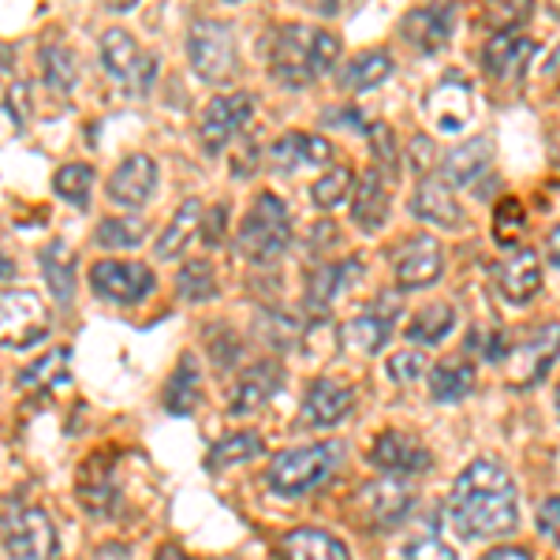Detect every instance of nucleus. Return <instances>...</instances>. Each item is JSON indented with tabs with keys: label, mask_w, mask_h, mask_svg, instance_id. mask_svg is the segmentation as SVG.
Here are the masks:
<instances>
[{
	"label": "nucleus",
	"mask_w": 560,
	"mask_h": 560,
	"mask_svg": "<svg viewBox=\"0 0 560 560\" xmlns=\"http://www.w3.org/2000/svg\"><path fill=\"white\" fill-rule=\"evenodd\" d=\"M359 258H348V261H337V266H322L318 273H311V284H306V303L311 306H329L337 300L340 292H345V284L351 277H355Z\"/></svg>",
	"instance_id": "f704fd0d"
},
{
	"label": "nucleus",
	"mask_w": 560,
	"mask_h": 560,
	"mask_svg": "<svg viewBox=\"0 0 560 560\" xmlns=\"http://www.w3.org/2000/svg\"><path fill=\"white\" fill-rule=\"evenodd\" d=\"M337 57H340L337 34L314 31V26H284L273 38L269 65H273V75L284 86H306L337 65Z\"/></svg>",
	"instance_id": "f03ea898"
},
{
	"label": "nucleus",
	"mask_w": 560,
	"mask_h": 560,
	"mask_svg": "<svg viewBox=\"0 0 560 560\" xmlns=\"http://www.w3.org/2000/svg\"><path fill=\"white\" fill-rule=\"evenodd\" d=\"M453 20H456L453 4H427L404 15L400 31H404V38L411 45H419L422 52H438L441 45H448V38H453Z\"/></svg>",
	"instance_id": "5701e85b"
},
{
	"label": "nucleus",
	"mask_w": 560,
	"mask_h": 560,
	"mask_svg": "<svg viewBox=\"0 0 560 560\" xmlns=\"http://www.w3.org/2000/svg\"><path fill=\"white\" fill-rule=\"evenodd\" d=\"M261 453V438L258 433H232V438L217 441L210 459H206V467L210 471H224L229 464H240V459H250Z\"/></svg>",
	"instance_id": "58836bf2"
},
{
	"label": "nucleus",
	"mask_w": 560,
	"mask_h": 560,
	"mask_svg": "<svg viewBox=\"0 0 560 560\" xmlns=\"http://www.w3.org/2000/svg\"><path fill=\"white\" fill-rule=\"evenodd\" d=\"M158 560H191L184 553V549L176 546V541H165V546H161V553H158Z\"/></svg>",
	"instance_id": "864d4df0"
},
{
	"label": "nucleus",
	"mask_w": 560,
	"mask_h": 560,
	"mask_svg": "<svg viewBox=\"0 0 560 560\" xmlns=\"http://www.w3.org/2000/svg\"><path fill=\"white\" fill-rule=\"evenodd\" d=\"M475 377L478 374L467 359H441V363L430 370V396L438 404H459L471 396Z\"/></svg>",
	"instance_id": "cd10ccee"
},
{
	"label": "nucleus",
	"mask_w": 560,
	"mask_h": 560,
	"mask_svg": "<svg viewBox=\"0 0 560 560\" xmlns=\"http://www.w3.org/2000/svg\"><path fill=\"white\" fill-rule=\"evenodd\" d=\"M351 191V168L348 165H332L329 173L314 179L311 187V198L318 210H332V206L345 202V195Z\"/></svg>",
	"instance_id": "ea45409f"
},
{
	"label": "nucleus",
	"mask_w": 560,
	"mask_h": 560,
	"mask_svg": "<svg viewBox=\"0 0 560 560\" xmlns=\"http://www.w3.org/2000/svg\"><path fill=\"white\" fill-rule=\"evenodd\" d=\"M250 113H255V97L243 94V90H240V94L213 97V102L206 105V113H202V124H198L202 147L210 150V153L224 150L243 131V124L250 120Z\"/></svg>",
	"instance_id": "9d476101"
},
{
	"label": "nucleus",
	"mask_w": 560,
	"mask_h": 560,
	"mask_svg": "<svg viewBox=\"0 0 560 560\" xmlns=\"http://www.w3.org/2000/svg\"><path fill=\"white\" fill-rule=\"evenodd\" d=\"M90 284L108 303H135L153 288V277L139 261H97L90 269Z\"/></svg>",
	"instance_id": "4468645a"
},
{
	"label": "nucleus",
	"mask_w": 560,
	"mask_h": 560,
	"mask_svg": "<svg viewBox=\"0 0 560 560\" xmlns=\"http://www.w3.org/2000/svg\"><path fill=\"white\" fill-rule=\"evenodd\" d=\"M4 549L12 560H52L57 530L42 509H15L4 516Z\"/></svg>",
	"instance_id": "1a4fd4ad"
},
{
	"label": "nucleus",
	"mask_w": 560,
	"mask_h": 560,
	"mask_svg": "<svg viewBox=\"0 0 560 560\" xmlns=\"http://www.w3.org/2000/svg\"><path fill=\"white\" fill-rule=\"evenodd\" d=\"M393 322H396V314H385L374 306V311L351 318L340 337H345V345L351 351H359V355H374V351H382L385 340L393 337Z\"/></svg>",
	"instance_id": "c85d7f7f"
},
{
	"label": "nucleus",
	"mask_w": 560,
	"mask_h": 560,
	"mask_svg": "<svg viewBox=\"0 0 560 560\" xmlns=\"http://www.w3.org/2000/svg\"><path fill=\"white\" fill-rule=\"evenodd\" d=\"M4 277H12V261L0 255V280H4Z\"/></svg>",
	"instance_id": "6e6d98bb"
},
{
	"label": "nucleus",
	"mask_w": 560,
	"mask_h": 560,
	"mask_svg": "<svg viewBox=\"0 0 560 560\" xmlns=\"http://www.w3.org/2000/svg\"><path fill=\"white\" fill-rule=\"evenodd\" d=\"M549 71H553V75H560V45H557L553 57H549Z\"/></svg>",
	"instance_id": "4d7b16f0"
},
{
	"label": "nucleus",
	"mask_w": 560,
	"mask_h": 560,
	"mask_svg": "<svg viewBox=\"0 0 560 560\" xmlns=\"http://www.w3.org/2000/svg\"><path fill=\"white\" fill-rule=\"evenodd\" d=\"M408 560H459L456 549L441 538H419L408 546Z\"/></svg>",
	"instance_id": "09e8293b"
},
{
	"label": "nucleus",
	"mask_w": 560,
	"mask_h": 560,
	"mask_svg": "<svg viewBox=\"0 0 560 560\" xmlns=\"http://www.w3.org/2000/svg\"><path fill=\"white\" fill-rule=\"evenodd\" d=\"M79 504L86 509V516H113L116 509V467H113V456H94L83 464V471H79Z\"/></svg>",
	"instance_id": "aec40b11"
},
{
	"label": "nucleus",
	"mask_w": 560,
	"mask_h": 560,
	"mask_svg": "<svg viewBox=\"0 0 560 560\" xmlns=\"http://www.w3.org/2000/svg\"><path fill=\"white\" fill-rule=\"evenodd\" d=\"M176 288H179V295H184L187 303H206V300H210V295L217 292L210 261H187V266L179 269V277H176Z\"/></svg>",
	"instance_id": "a19ab883"
},
{
	"label": "nucleus",
	"mask_w": 560,
	"mask_h": 560,
	"mask_svg": "<svg viewBox=\"0 0 560 560\" xmlns=\"http://www.w3.org/2000/svg\"><path fill=\"white\" fill-rule=\"evenodd\" d=\"M370 464L382 467V471L393 478H415V475L430 471L433 456L427 453V445H422L419 438H411V433L385 430L382 438L374 441V448H370Z\"/></svg>",
	"instance_id": "9b49d317"
},
{
	"label": "nucleus",
	"mask_w": 560,
	"mask_h": 560,
	"mask_svg": "<svg viewBox=\"0 0 560 560\" xmlns=\"http://www.w3.org/2000/svg\"><path fill=\"white\" fill-rule=\"evenodd\" d=\"M538 535L549 541L553 549H560V497H546L538 504V516H535Z\"/></svg>",
	"instance_id": "49530a36"
},
{
	"label": "nucleus",
	"mask_w": 560,
	"mask_h": 560,
	"mask_svg": "<svg viewBox=\"0 0 560 560\" xmlns=\"http://www.w3.org/2000/svg\"><path fill=\"white\" fill-rule=\"evenodd\" d=\"M102 65L131 97H147L153 79H158V60L135 45L128 31H105L102 34Z\"/></svg>",
	"instance_id": "0eeeda50"
},
{
	"label": "nucleus",
	"mask_w": 560,
	"mask_h": 560,
	"mask_svg": "<svg viewBox=\"0 0 560 560\" xmlns=\"http://www.w3.org/2000/svg\"><path fill=\"white\" fill-rule=\"evenodd\" d=\"M560 355V322H546L530 329L516 348L509 351V385L535 388L549 374L553 359Z\"/></svg>",
	"instance_id": "6e6552de"
},
{
	"label": "nucleus",
	"mask_w": 560,
	"mask_h": 560,
	"mask_svg": "<svg viewBox=\"0 0 560 560\" xmlns=\"http://www.w3.org/2000/svg\"><path fill=\"white\" fill-rule=\"evenodd\" d=\"M535 52H538V45L530 38H523V34H493V38L482 45V68L490 71L497 83H516L530 60H535Z\"/></svg>",
	"instance_id": "a211bd4d"
},
{
	"label": "nucleus",
	"mask_w": 560,
	"mask_h": 560,
	"mask_svg": "<svg viewBox=\"0 0 560 560\" xmlns=\"http://www.w3.org/2000/svg\"><path fill=\"white\" fill-rule=\"evenodd\" d=\"M441 243L433 236H411L393 250V269L400 288H430L441 280Z\"/></svg>",
	"instance_id": "f8f14e48"
},
{
	"label": "nucleus",
	"mask_w": 560,
	"mask_h": 560,
	"mask_svg": "<svg viewBox=\"0 0 560 560\" xmlns=\"http://www.w3.org/2000/svg\"><path fill=\"white\" fill-rule=\"evenodd\" d=\"M90 184H94V168L90 165H65L57 173V179H52V191L60 198H68V202L83 206L90 198Z\"/></svg>",
	"instance_id": "37998d69"
},
{
	"label": "nucleus",
	"mask_w": 560,
	"mask_h": 560,
	"mask_svg": "<svg viewBox=\"0 0 560 560\" xmlns=\"http://www.w3.org/2000/svg\"><path fill=\"white\" fill-rule=\"evenodd\" d=\"M486 168H490V139H467L441 158V184H445L448 191L471 187L478 184V176H482Z\"/></svg>",
	"instance_id": "b1692460"
},
{
	"label": "nucleus",
	"mask_w": 560,
	"mask_h": 560,
	"mask_svg": "<svg viewBox=\"0 0 560 560\" xmlns=\"http://www.w3.org/2000/svg\"><path fill=\"white\" fill-rule=\"evenodd\" d=\"M415 217H422V221L430 224H441V229H456L459 221H464V210H459V202L453 198V191H448L441 179L427 176L419 184V191H415V202H411Z\"/></svg>",
	"instance_id": "a878e982"
},
{
	"label": "nucleus",
	"mask_w": 560,
	"mask_h": 560,
	"mask_svg": "<svg viewBox=\"0 0 560 560\" xmlns=\"http://www.w3.org/2000/svg\"><path fill=\"white\" fill-rule=\"evenodd\" d=\"M448 520L459 538H501L516 530V482L497 459L482 456L464 467L448 493Z\"/></svg>",
	"instance_id": "f257e3e1"
},
{
	"label": "nucleus",
	"mask_w": 560,
	"mask_h": 560,
	"mask_svg": "<svg viewBox=\"0 0 560 560\" xmlns=\"http://www.w3.org/2000/svg\"><path fill=\"white\" fill-rule=\"evenodd\" d=\"M187 60L206 83H229L236 71V34L221 20H195L187 34Z\"/></svg>",
	"instance_id": "39448f33"
},
{
	"label": "nucleus",
	"mask_w": 560,
	"mask_h": 560,
	"mask_svg": "<svg viewBox=\"0 0 560 560\" xmlns=\"http://www.w3.org/2000/svg\"><path fill=\"white\" fill-rule=\"evenodd\" d=\"M388 202H393V195H388L385 173L382 168H366L363 179H359L355 202H351V221L363 232H377L388 221Z\"/></svg>",
	"instance_id": "393cba45"
},
{
	"label": "nucleus",
	"mask_w": 560,
	"mask_h": 560,
	"mask_svg": "<svg viewBox=\"0 0 560 560\" xmlns=\"http://www.w3.org/2000/svg\"><path fill=\"white\" fill-rule=\"evenodd\" d=\"M42 273H45V284H49L52 300L57 303H71L75 295V250L68 243H49L42 250Z\"/></svg>",
	"instance_id": "c756f323"
},
{
	"label": "nucleus",
	"mask_w": 560,
	"mask_h": 560,
	"mask_svg": "<svg viewBox=\"0 0 560 560\" xmlns=\"http://www.w3.org/2000/svg\"><path fill=\"white\" fill-rule=\"evenodd\" d=\"M280 557L284 560H351L345 541L314 527H300V530H292V535H284Z\"/></svg>",
	"instance_id": "bb28decb"
},
{
	"label": "nucleus",
	"mask_w": 560,
	"mask_h": 560,
	"mask_svg": "<svg viewBox=\"0 0 560 560\" xmlns=\"http://www.w3.org/2000/svg\"><path fill=\"white\" fill-rule=\"evenodd\" d=\"M523 224H527V213H523V202L520 198H501L497 202V213H493V236L501 247H516Z\"/></svg>",
	"instance_id": "79ce46f5"
},
{
	"label": "nucleus",
	"mask_w": 560,
	"mask_h": 560,
	"mask_svg": "<svg viewBox=\"0 0 560 560\" xmlns=\"http://www.w3.org/2000/svg\"><path fill=\"white\" fill-rule=\"evenodd\" d=\"M198 224H202V202H198V198H187V202L176 210L173 224H168V229L161 232V240H158V258H161V261H173V258L184 255V250L191 247Z\"/></svg>",
	"instance_id": "7c9ffc66"
},
{
	"label": "nucleus",
	"mask_w": 560,
	"mask_h": 560,
	"mask_svg": "<svg viewBox=\"0 0 560 560\" xmlns=\"http://www.w3.org/2000/svg\"><path fill=\"white\" fill-rule=\"evenodd\" d=\"M370 147H374L377 153V165L374 168H388V176H393V168H396V139H393V131L385 128V124H374L370 128Z\"/></svg>",
	"instance_id": "de8ad7c7"
},
{
	"label": "nucleus",
	"mask_w": 560,
	"mask_h": 560,
	"mask_svg": "<svg viewBox=\"0 0 560 560\" xmlns=\"http://www.w3.org/2000/svg\"><path fill=\"white\" fill-rule=\"evenodd\" d=\"M351 408H355V388L337 377H318L303 396L300 422L303 427H337Z\"/></svg>",
	"instance_id": "dca6fc26"
},
{
	"label": "nucleus",
	"mask_w": 560,
	"mask_h": 560,
	"mask_svg": "<svg viewBox=\"0 0 560 560\" xmlns=\"http://www.w3.org/2000/svg\"><path fill=\"white\" fill-rule=\"evenodd\" d=\"M142 236H147V221L142 217H108V221L97 224V247L116 250V247H139Z\"/></svg>",
	"instance_id": "e433bc0d"
},
{
	"label": "nucleus",
	"mask_w": 560,
	"mask_h": 560,
	"mask_svg": "<svg viewBox=\"0 0 560 560\" xmlns=\"http://www.w3.org/2000/svg\"><path fill=\"white\" fill-rule=\"evenodd\" d=\"M153 184H158V165H153L150 153H131L128 161H120L113 176H108V198L116 206H147V198L153 195Z\"/></svg>",
	"instance_id": "412c9836"
},
{
	"label": "nucleus",
	"mask_w": 560,
	"mask_h": 560,
	"mask_svg": "<svg viewBox=\"0 0 560 560\" xmlns=\"http://www.w3.org/2000/svg\"><path fill=\"white\" fill-rule=\"evenodd\" d=\"M388 75H393V57L382 49H370V52H359V57L345 68L340 86H345L348 94H366V90L382 86Z\"/></svg>",
	"instance_id": "473e14b6"
},
{
	"label": "nucleus",
	"mask_w": 560,
	"mask_h": 560,
	"mask_svg": "<svg viewBox=\"0 0 560 560\" xmlns=\"http://www.w3.org/2000/svg\"><path fill=\"white\" fill-rule=\"evenodd\" d=\"M198 393H202V374H198L195 355H184L173 374V382L165 388V408L173 415H191L198 404Z\"/></svg>",
	"instance_id": "72a5a7b5"
},
{
	"label": "nucleus",
	"mask_w": 560,
	"mask_h": 560,
	"mask_svg": "<svg viewBox=\"0 0 560 560\" xmlns=\"http://www.w3.org/2000/svg\"><path fill=\"white\" fill-rule=\"evenodd\" d=\"M329 158H332V147L322 139V135H311V131L280 135V139L266 153L269 168H277V173H295V168L329 165Z\"/></svg>",
	"instance_id": "6ab92c4d"
},
{
	"label": "nucleus",
	"mask_w": 560,
	"mask_h": 560,
	"mask_svg": "<svg viewBox=\"0 0 560 560\" xmlns=\"http://www.w3.org/2000/svg\"><path fill=\"white\" fill-rule=\"evenodd\" d=\"M433 139L430 135H415L411 139V165H415V173H419L422 179L430 176V168H433Z\"/></svg>",
	"instance_id": "8fccbe9b"
},
{
	"label": "nucleus",
	"mask_w": 560,
	"mask_h": 560,
	"mask_svg": "<svg viewBox=\"0 0 560 560\" xmlns=\"http://www.w3.org/2000/svg\"><path fill=\"white\" fill-rule=\"evenodd\" d=\"M385 374L393 377L396 385H415L422 374H427V359H422V351H419V348L396 351V355L385 363Z\"/></svg>",
	"instance_id": "c03bdc74"
},
{
	"label": "nucleus",
	"mask_w": 560,
	"mask_h": 560,
	"mask_svg": "<svg viewBox=\"0 0 560 560\" xmlns=\"http://www.w3.org/2000/svg\"><path fill=\"white\" fill-rule=\"evenodd\" d=\"M340 459V445H306V448H284L269 459L266 486L280 497H303L318 490L325 478L332 475Z\"/></svg>",
	"instance_id": "20e7f679"
},
{
	"label": "nucleus",
	"mask_w": 560,
	"mask_h": 560,
	"mask_svg": "<svg viewBox=\"0 0 560 560\" xmlns=\"http://www.w3.org/2000/svg\"><path fill=\"white\" fill-rule=\"evenodd\" d=\"M288 243H292V217H288L284 202L277 195L261 191L247 217L240 221L236 250L250 261H273L284 255Z\"/></svg>",
	"instance_id": "7ed1b4c3"
},
{
	"label": "nucleus",
	"mask_w": 560,
	"mask_h": 560,
	"mask_svg": "<svg viewBox=\"0 0 560 560\" xmlns=\"http://www.w3.org/2000/svg\"><path fill=\"white\" fill-rule=\"evenodd\" d=\"M224 224H229V206H213L210 221H206V243H210V247H217V243H221Z\"/></svg>",
	"instance_id": "3c124183"
},
{
	"label": "nucleus",
	"mask_w": 560,
	"mask_h": 560,
	"mask_svg": "<svg viewBox=\"0 0 560 560\" xmlns=\"http://www.w3.org/2000/svg\"><path fill=\"white\" fill-rule=\"evenodd\" d=\"M280 385H284V370H280V363H273V359H261V363L247 366L240 374L236 388H232L229 415H250V411L266 408L280 393Z\"/></svg>",
	"instance_id": "f3484780"
},
{
	"label": "nucleus",
	"mask_w": 560,
	"mask_h": 560,
	"mask_svg": "<svg viewBox=\"0 0 560 560\" xmlns=\"http://www.w3.org/2000/svg\"><path fill=\"white\" fill-rule=\"evenodd\" d=\"M68 359H71V351L68 348H57V351H49L45 359H38L26 374L20 377V388H31V393H42V388H52V385H60L68 377Z\"/></svg>",
	"instance_id": "4c0bfd02"
},
{
	"label": "nucleus",
	"mask_w": 560,
	"mask_h": 560,
	"mask_svg": "<svg viewBox=\"0 0 560 560\" xmlns=\"http://www.w3.org/2000/svg\"><path fill=\"white\" fill-rule=\"evenodd\" d=\"M49 337V306L31 288H4L0 292V345L31 348Z\"/></svg>",
	"instance_id": "423d86ee"
},
{
	"label": "nucleus",
	"mask_w": 560,
	"mask_h": 560,
	"mask_svg": "<svg viewBox=\"0 0 560 560\" xmlns=\"http://www.w3.org/2000/svg\"><path fill=\"white\" fill-rule=\"evenodd\" d=\"M527 20H530V4H490L482 12V23L493 34H516V26Z\"/></svg>",
	"instance_id": "a18cd8bd"
},
{
	"label": "nucleus",
	"mask_w": 560,
	"mask_h": 560,
	"mask_svg": "<svg viewBox=\"0 0 560 560\" xmlns=\"http://www.w3.org/2000/svg\"><path fill=\"white\" fill-rule=\"evenodd\" d=\"M557 411H560V385H557Z\"/></svg>",
	"instance_id": "13d9d810"
},
{
	"label": "nucleus",
	"mask_w": 560,
	"mask_h": 560,
	"mask_svg": "<svg viewBox=\"0 0 560 560\" xmlns=\"http://www.w3.org/2000/svg\"><path fill=\"white\" fill-rule=\"evenodd\" d=\"M471 83L464 75H448L433 86L430 102H427V113H430V124L438 128L441 135H459L471 124Z\"/></svg>",
	"instance_id": "2eb2a0df"
},
{
	"label": "nucleus",
	"mask_w": 560,
	"mask_h": 560,
	"mask_svg": "<svg viewBox=\"0 0 560 560\" xmlns=\"http://www.w3.org/2000/svg\"><path fill=\"white\" fill-rule=\"evenodd\" d=\"M42 75L52 94H68V90L75 86L79 68H75V57H71L68 45H60V42L42 45Z\"/></svg>",
	"instance_id": "c9c22d12"
},
{
	"label": "nucleus",
	"mask_w": 560,
	"mask_h": 560,
	"mask_svg": "<svg viewBox=\"0 0 560 560\" xmlns=\"http://www.w3.org/2000/svg\"><path fill=\"white\" fill-rule=\"evenodd\" d=\"M359 504H363V520L370 527H396V523L408 520L411 504H415V493L411 486L404 482V478H377V482H370L363 493H359Z\"/></svg>",
	"instance_id": "ddd939ff"
},
{
	"label": "nucleus",
	"mask_w": 560,
	"mask_h": 560,
	"mask_svg": "<svg viewBox=\"0 0 560 560\" xmlns=\"http://www.w3.org/2000/svg\"><path fill=\"white\" fill-rule=\"evenodd\" d=\"M546 250H549V258H553L557 266H560V224H557L553 232H549V240H546Z\"/></svg>",
	"instance_id": "5fc2aeb1"
},
{
	"label": "nucleus",
	"mask_w": 560,
	"mask_h": 560,
	"mask_svg": "<svg viewBox=\"0 0 560 560\" xmlns=\"http://www.w3.org/2000/svg\"><path fill=\"white\" fill-rule=\"evenodd\" d=\"M497 292L512 306H527L541 292V261L530 247H520L509 261L497 266Z\"/></svg>",
	"instance_id": "4be33fe9"
},
{
	"label": "nucleus",
	"mask_w": 560,
	"mask_h": 560,
	"mask_svg": "<svg viewBox=\"0 0 560 560\" xmlns=\"http://www.w3.org/2000/svg\"><path fill=\"white\" fill-rule=\"evenodd\" d=\"M486 560H535L527 553V549H520V546H497L486 553Z\"/></svg>",
	"instance_id": "603ef678"
},
{
	"label": "nucleus",
	"mask_w": 560,
	"mask_h": 560,
	"mask_svg": "<svg viewBox=\"0 0 560 560\" xmlns=\"http://www.w3.org/2000/svg\"><path fill=\"white\" fill-rule=\"evenodd\" d=\"M456 329V306L453 303H427L408 325V340L419 348H433Z\"/></svg>",
	"instance_id": "2f4dec72"
}]
</instances>
